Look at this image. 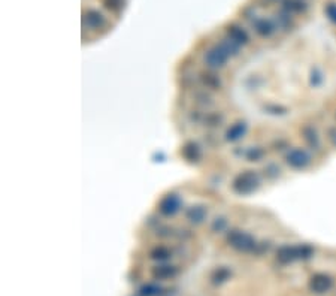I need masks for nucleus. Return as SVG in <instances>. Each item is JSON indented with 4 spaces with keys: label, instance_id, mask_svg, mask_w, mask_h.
Segmentation results:
<instances>
[{
    "label": "nucleus",
    "instance_id": "nucleus-1",
    "mask_svg": "<svg viewBox=\"0 0 336 296\" xmlns=\"http://www.w3.org/2000/svg\"><path fill=\"white\" fill-rule=\"evenodd\" d=\"M333 281L329 275H324V274H317L311 278L310 287L312 292L315 293H326L330 287H332Z\"/></svg>",
    "mask_w": 336,
    "mask_h": 296
},
{
    "label": "nucleus",
    "instance_id": "nucleus-2",
    "mask_svg": "<svg viewBox=\"0 0 336 296\" xmlns=\"http://www.w3.org/2000/svg\"><path fill=\"white\" fill-rule=\"evenodd\" d=\"M326 14H327V17H329L333 23H336V3H329V5H327Z\"/></svg>",
    "mask_w": 336,
    "mask_h": 296
},
{
    "label": "nucleus",
    "instance_id": "nucleus-3",
    "mask_svg": "<svg viewBox=\"0 0 336 296\" xmlns=\"http://www.w3.org/2000/svg\"><path fill=\"white\" fill-rule=\"evenodd\" d=\"M291 160L296 161V163H304V160H307V156L304 154V153H299V151H296V153H293L291 154Z\"/></svg>",
    "mask_w": 336,
    "mask_h": 296
},
{
    "label": "nucleus",
    "instance_id": "nucleus-4",
    "mask_svg": "<svg viewBox=\"0 0 336 296\" xmlns=\"http://www.w3.org/2000/svg\"><path fill=\"white\" fill-rule=\"evenodd\" d=\"M285 5H287L288 8H293V9H297V11L302 9V6H299L300 3H299V2H294V0H285Z\"/></svg>",
    "mask_w": 336,
    "mask_h": 296
}]
</instances>
